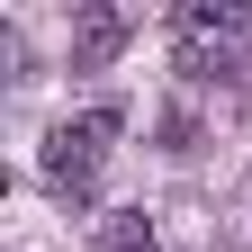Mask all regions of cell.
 <instances>
[{
    "label": "cell",
    "instance_id": "6da1fadb",
    "mask_svg": "<svg viewBox=\"0 0 252 252\" xmlns=\"http://www.w3.org/2000/svg\"><path fill=\"white\" fill-rule=\"evenodd\" d=\"M171 54H180V72H198V81L243 72L252 63V9L243 0H189L171 18Z\"/></svg>",
    "mask_w": 252,
    "mask_h": 252
},
{
    "label": "cell",
    "instance_id": "7a4b0ae2",
    "mask_svg": "<svg viewBox=\"0 0 252 252\" xmlns=\"http://www.w3.org/2000/svg\"><path fill=\"white\" fill-rule=\"evenodd\" d=\"M108 144H117V117H108V108L63 117L54 135H45V180H54V189H72V198H90V180H99Z\"/></svg>",
    "mask_w": 252,
    "mask_h": 252
},
{
    "label": "cell",
    "instance_id": "3957f363",
    "mask_svg": "<svg viewBox=\"0 0 252 252\" xmlns=\"http://www.w3.org/2000/svg\"><path fill=\"white\" fill-rule=\"evenodd\" d=\"M126 45V9H108V0H90V9L72 18V63H108Z\"/></svg>",
    "mask_w": 252,
    "mask_h": 252
},
{
    "label": "cell",
    "instance_id": "277c9868",
    "mask_svg": "<svg viewBox=\"0 0 252 252\" xmlns=\"http://www.w3.org/2000/svg\"><path fill=\"white\" fill-rule=\"evenodd\" d=\"M108 252H153V225H144L135 207H117V216H108Z\"/></svg>",
    "mask_w": 252,
    "mask_h": 252
}]
</instances>
